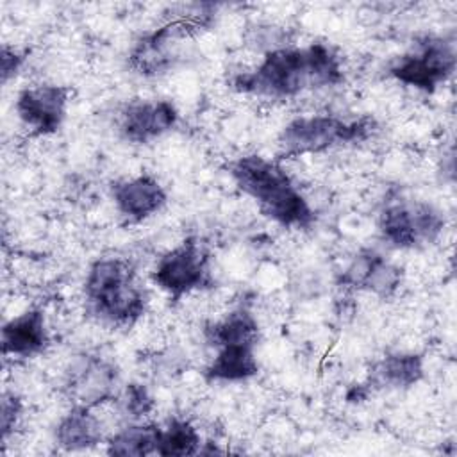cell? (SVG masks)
<instances>
[{"instance_id":"cell-1","label":"cell","mask_w":457,"mask_h":457,"mask_svg":"<svg viewBox=\"0 0 457 457\" xmlns=\"http://www.w3.org/2000/svg\"><path fill=\"white\" fill-rule=\"evenodd\" d=\"M343 80L339 54L327 43H309L266 52L257 66L232 75L230 87L243 95L286 100L305 91L339 86Z\"/></svg>"},{"instance_id":"cell-11","label":"cell","mask_w":457,"mask_h":457,"mask_svg":"<svg viewBox=\"0 0 457 457\" xmlns=\"http://www.w3.org/2000/svg\"><path fill=\"white\" fill-rule=\"evenodd\" d=\"M177 123L179 109L171 100L139 98L120 111L118 132L132 145H148L171 132Z\"/></svg>"},{"instance_id":"cell-4","label":"cell","mask_w":457,"mask_h":457,"mask_svg":"<svg viewBox=\"0 0 457 457\" xmlns=\"http://www.w3.org/2000/svg\"><path fill=\"white\" fill-rule=\"evenodd\" d=\"M216 14L212 4L186 5L170 16L161 27L143 34L130 48L127 62L141 77H159L175 68L180 61L182 41L207 30Z\"/></svg>"},{"instance_id":"cell-8","label":"cell","mask_w":457,"mask_h":457,"mask_svg":"<svg viewBox=\"0 0 457 457\" xmlns=\"http://www.w3.org/2000/svg\"><path fill=\"white\" fill-rule=\"evenodd\" d=\"M455 62L453 39L445 36H423L409 52L398 55L389 64L387 75L400 84L430 95L452 79Z\"/></svg>"},{"instance_id":"cell-13","label":"cell","mask_w":457,"mask_h":457,"mask_svg":"<svg viewBox=\"0 0 457 457\" xmlns=\"http://www.w3.org/2000/svg\"><path fill=\"white\" fill-rule=\"evenodd\" d=\"M116 211L129 223H141L157 214L168 202L164 186L150 173L118 179L109 186Z\"/></svg>"},{"instance_id":"cell-21","label":"cell","mask_w":457,"mask_h":457,"mask_svg":"<svg viewBox=\"0 0 457 457\" xmlns=\"http://www.w3.org/2000/svg\"><path fill=\"white\" fill-rule=\"evenodd\" d=\"M120 411L132 421H139L146 418L155 409V400L150 389L141 382L127 384L118 395Z\"/></svg>"},{"instance_id":"cell-3","label":"cell","mask_w":457,"mask_h":457,"mask_svg":"<svg viewBox=\"0 0 457 457\" xmlns=\"http://www.w3.org/2000/svg\"><path fill=\"white\" fill-rule=\"evenodd\" d=\"M82 289L87 314L111 328H130L146 314L148 293L136 268L121 257L93 261Z\"/></svg>"},{"instance_id":"cell-23","label":"cell","mask_w":457,"mask_h":457,"mask_svg":"<svg viewBox=\"0 0 457 457\" xmlns=\"http://www.w3.org/2000/svg\"><path fill=\"white\" fill-rule=\"evenodd\" d=\"M29 57L27 48H18V46H2L0 54V75H2V84H7L12 77L18 75V71L23 68L25 61Z\"/></svg>"},{"instance_id":"cell-6","label":"cell","mask_w":457,"mask_h":457,"mask_svg":"<svg viewBox=\"0 0 457 457\" xmlns=\"http://www.w3.org/2000/svg\"><path fill=\"white\" fill-rule=\"evenodd\" d=\"M445 227V212L423 200H389L378 214L380 237L389 246L400 250H412L436 243Z\"/></svg>"},{"instance_id":"cell-12","label":"cell","mask_w":457,"mask_h":457,"mask_svg":"<svg viewBox=\"0 0 457 457\" xmlns=\"http://www.w3.org/2000/svg\"><path fill=\"white\" fill-rule=\"evenodd\" d=\"M345 289L368 291L380 300L396 296L403 284V270L373 248L357 252L341 273Z\"/></svg>"},{"instance_id":"cell-5","label":"cell","mask_w":457,"mask_h":457,"mask_svg":"<svg viewBox=\"0 0 457 457\" xmlns=\"http://www.w3.org/2000/svg\"><path fill=\"white\" fill-rule=\"evenodd\" d=\"M378 130L371 116L343 120L334 114H309L289 120L277 136V161L321 154L345 145H357Z\"/></svg>"},{"instance_id":"cell-20","label":"cell","mask_w":457,"mask_h":457,"mask_svg":"<svg viewBox=\"0 0 457 457\" xmlns=\"http://www.w3.org/2000/svg\"><path fill=\"white\" fill-rule=\"evenodd\" d=\"M202 436L198 428L184 418H170L161 425L157 455L186 457L202 452Z\"/></svg>"},{"instance_id":"cell-9","label":"cell","mask_w":457,"mask_h":457,"mask_svg":"<svg viewBox=\"0 0 457 457\" xmlns=\"http://www.w3.org/2000/svg\"><path fill=\"white\" fill-rule=\"evenodd\" d=\"M62 391L71 405L89 409L116 400L120 395L118 368L100 355L77 357L64 375Z\"/></svg>"},{"instance_id":"cell-17","label":"cell","mask_w":457,"mask_h":457,"mask_svg":"<svg viewBox=\"0 0 457 457\" xmlns=\"http://www.w3.org/2000/svg\"><path fill=\"white\" fill-rule=\"evenodd\" d=\"M55 445L64 452H82L95 448L104 439V428L98 416L89 407L71 405L57 421Z\"/></svg>"},{"instance_id":"cell-10","label":"cell","mask_w":457,"mask_h":457,"mask_svg":"<svg viewBox=\"0 0 457 457\" xmlns=\"http://www.w3.org/2000/svg\"><path fill=\"white\" fill-rule=\"evenodd\" d=\"M70 98V86L45 82L23 87L16 96L14 109L30 136H52L66 120Z\"/></svg>"},{"instance_id":"cell-19","label":"cell","mask_w":457,"mask_h":457,"mask_svg":"<svg viewBox=\"0 0 457 457\" xmlns=\"http://www.w3.org/2000/svg\"><path fill=\"white\" fill-rule=\"evenodd\" d=\"M161 425L157 423H132L118 430L107 439L105 452L121 457L157 455Z\"/></svg>"},{"instance_id":"cell-14","label":"cell","mask_w":457,"mask_h":457,"mask_svg":"<svg viewBox=\"0 0 457 457\" xmlns=\"http://www.w3.org/2000/svg\"><path fill=\"white\" fill-rule=\"evenodd\" d=\"M50 345L46 318L43 309L32 307L11 318L2 327L4 357L29 359L43 353Z\"/></svg>"},{"instance_id":"cell-15","label":"cell","mask_w":457,"mask_h":457,"mask_svg":"<svg viewBox=\"0 0 457 457\" xmlns=\"http://www.w3.org/2000/svg\"><path fill=\"white\" fill-rule=\"evenodd\" d=\"M204 337L214 350L221 346H255L261 339V327L253 312L246 307H236L223 318L211 321L204 328Z\"/></svg>"},{"instance_id":"cell-2","label":"cell","mask_w":457,"mask_h":457,"mask_svg":"<svg viewBox=\"0 0 457 457\" xmlns=\"http://www.w3.org/2000/svg\"><path fill=\"white\" fill-rule=\"evenodd\" d=\"M237 189L255 202L257 209L284 228H311L316 214L280 161L245 154L227 166Z\"/></svg>"},{"instance_id":"cell-7","label":"cell","mask_w":457,"mask_h":457,"mask_svg":"<svg viewBox=\"0 0 457 457\" xmlns=\"http://www.w3.org/2000/svg\"><path fill=\"white\" fill-rule=\"evenodd\" d=\"M150 278L171 302L209 289L212 287L211 252L200 237L189 236L157 259Z\"/></svg>"},{"instance_id":"cell-16","label":"cell","mask_w":457,"mask_h":457,"mask_svg":"<svg viewBox=\"0 0 457 457\" xmlns=\"http://www.w3.org/2000/svg\"><path fill=\"white\" fill-rule=\"evenodd\" d=\"M425 375L423 355L414 352H393L378 359L371 370L366 386L386 389H409Z\"/></svg>"},{"instance_id":"cell-18","label":"cell","mask_w":457,"mask_h":457,"mask_svg":"<svg viewBox=\"0 0 457 457\" xmlns=\"http://www.w3.org/2000/svg\"><path fill=\"white\" fill-rule=\"evenodd\" d=\"M259 373L255 346H221L212 361L205 366L204 377L207 382H246Z\"/></svg>"},{"instance_id":"cell-22","label":"cell","mask_w":457,"mask_h":457,"mask_svg":"<svg viewBox=\"0 0 457 457\" xmlns=\"http://www.w3.org/2000/svg\"><path fill=\"white\" fill-rule=\"evenodd\" d=\"M23 398L16 391H4L2 405H0V428H2V441L5 443L11 434L18 428L23 418Z\"/></svg>"}]
</instances>
